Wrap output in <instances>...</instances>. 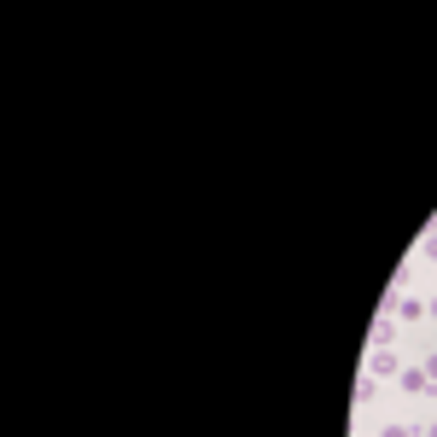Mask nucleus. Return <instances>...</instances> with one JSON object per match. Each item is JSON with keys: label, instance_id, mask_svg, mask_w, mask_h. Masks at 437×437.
Returning a JSON list of instances; mask_svg holds the SVG:
<instances>
[{"label": "nucleus", "instance_id": "obj_1", "mask_svg": "<svg viewBox=\"0 0 437 437\" xmlns=\"http://www.w3.org/2000/svg\"><path fill=\"white\" fill-rule=\"evenodd\" d=\"M385 437H408V426H391V431H385Z\"/></svg>", "mask_w": 437, "mask_h": 437}]
</instances>
